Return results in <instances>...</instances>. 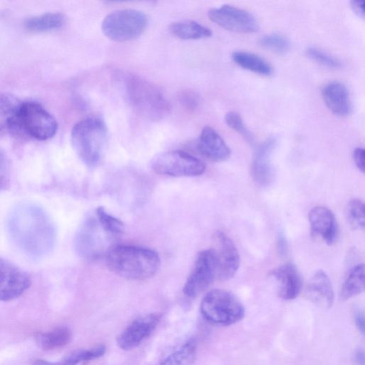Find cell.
Listing matches in <instances>:
<instances>
[{
	"label": "cell",
	"mask_w": 365,
	"mask_h": 365,
	"mask_svg": "<svg viewBox=\"0 0 365 365\" xmlns=\"http://www.w3.org/2000/svg\"><path fill=\"white\" fill-rule=\"evenodd\" d=\"M6 227L11 240L23 252L41 257L53 248L56 232L43 208L31 202L16 205L8 215Z\"/></svg>",
	"instance_id": "6da1fadb"
},
{
	"label": "cell",
	"mask_w": 365,
	"mask_h": 365,
	"mask_svg": "<svg viewBox=\"0 0 365 365\" xmlns=\"http://www.w3.org/2000/svg\"><path fill=\"white\" fill-rule=\"evenodd\" d=\"M108 268L115 274L132 280L153 277L160 265V258L153 250L133 245H116L106 254Z\"/></svg>",
	"instance_id": "7a4b0ae2"
},
{
	"label": "cell",
	"mask_w": 365,
	"mask_h": 365,
	"mask_svg": "<svg viewBox=\"0 0 365 365\" xmlns=\"http://www.w3.org/2000/svg\"><path fill=\"white\" fill-rule=\"evenodd\" d=\"M123 81L128 103L141 116L158 120L169 113L170 103L155 85L133 74L127 75Z\"/></svg>",
	"instance_id": "3957f363"
},
{
	"label": "cell",
	"mask_w": 365,
	"mask_h": 365,
	"mask_svg": "<svg viewBox=\"0 0 365 365\" xmlns=\"http://www.w3.org/2000/svg\"><path fill=\"white\" fill-rule=\"evenodd\" d=\"M107 130L103 120L98 116L87 117L74 125L71 138L74 150L88 167H95L101 160Z\"/></svg>",
	"instance_id": "277c9868"
},
{
	"label": "cell",
	"mask_w": 365,
	"mask_h": 365,
	"mask_svg": "<svg viewBox=\"0 0 365 365\" xmlns=\"http://www.w3.org/2000/svg\"><path fill=\"white\" fill-rule=\"evenodd\" d=\"M200 312L208 322L221 325H230L240 321L245 316V308L231 292L213 289L203 297Z\"/></svg>",
	"instance_id": "5b68a950"
},
{
	"label": "cell",
	"mask_w": 365,
	"mask_h": 365,
	"mask_svg": "<svg viewBox=\"0 0 365 365\" xmlns=\"http://www.w3.org/2000/svg\"><path fill=\"white\" fill-rule=\"evenodd\" d=\"M148 24V18L141 11L120 9L108 14L102 21L104 35L115 41H127L140 36Z\"/></svg>",
	"instance_id": "8992f818"
},
{
	"label": "cell",
	"mask_w": 365,
	"mask_h": 365,
	"mask_svg": "<svg viewBox=\"0 0 365 365\" xmlns=\"http://www.w3.org/2000/svg\"><path fill=\"white\" fill-rule=\"evenodd\" d=\"M17 129L35 139L45 140L56 135L58 123L42 106L29 101L21 104L17 117Z\"/></svg>",
	"instance_id": "52a82bcc"
},
{
	"label": "cell",
	"mask_w": 365,
	"mask_h": 365,
	"mask_svg": "<svg viewBox=\"0 0 365 365\" xmlns=\"http://www.w3.org/2000/svg\"><path fill=\"white\" fill-rule=\"evenodd\" d=\"M158 174L172 177H195L202 175L205 165L200 159L182 150H171L158 155L152 162Z\"/></svg>",
	"instance_id": "ba28073f"
},
{
	"label": "cell",
	"mask_w": 365,
	"mask_h": 365,
	"mask_svg": "<svg viewBox=\"0 0 365 365\" xmlns=\"http://www.w3.org/2000/svg\"><path fill=\"white\" fill-rule=\"evenodd\" d=\"M217 278V265L212 249L198 253L192 270L182 288L185 295L195 298L205 292Z\"/></svg>",
	"instance_id": "9c48e42d"
},
{
	"label": "cell",
	"mask_w": 365,
	"mask_h": 365,
	"mask_svg": "<svg viewBox=\"0 0 365 365\" xmlns=\"http://www.w3.org/2000/svg\"><path fill=\"white\" fill-rule=\"evenodd\" d=\"M109 235L102 228L96 218H87L75 235L74 247L77 254L86 259L98 257L108 246Z\"/></svg>",
	"instance_id": "30bf717a"
},
{
	"label": "cell",
	"mask_w": 365,
	"mask_h": 365,
	"mask_svg": "<svg viewBox=\"0 0 365 365\" xmlns=\"http://www.w3.org/2000/svg\"><path fill=\"white\" fill-rule=\"evenodd\" d=\"M207 15L211 21L232 31L252 33L259 29L258 21L252 13L235 6L223 4L212 8Z\"/></svg>",
	"instance_id": "8fae6325"
},
{
	"label": "cell",
	"mask_w": 365,
	"mask_h": 365,
	"mask_svg": "<svg viewBox=\"0 0 365 365\" xmlns=\"http://www.w3.org/2000/svg\"><path fill=\"white\" fill-rule=\"evenodd\" d=\"M31 284L29 274L0 257V301L14 300L26 291Z\"/></svg>",
	"instance_id": "7c38bea8"
},
{
	"label": "cell",
	"mask_w": 365,
	"mask_h": 365,
	"mask_svg": "<svg viewBox=\"0 0 365 365\" xmlns=\"http://www.w3.org/2000/svg\"><path fill=\"white\" fill-rule=\"evenodd\" d=\"M212 248L217 265V278L227 280L233 277L240 267V255L232 240L224 232L217 231L213 236Z\"/></svg>",
	"instance_id": "4fadbf2b"
},
{
	"label": "cell",
	"mask_w": 365,
	"mask_h": 365,
	"mask_svg": "<svg viewBox=\"0 0 365 365\" xmlns=\"http://www.w3.org/2000/svg\"><path fill=\"white\" fill-rule=\"evenodd\" d=\"M161 315L157 313L140 316L130 322L118 336V346L123 350L137 347L155 330Z\"/></svg>",
	"instance_id": "5bb4252c"
},
{
	"label": "cell",
	"mask_w": 365,
	"mask_h": 365,
	"mask_svg": "<svg viewBox=\"0 0 365 365\" xmlns=\"http://www.w3.org/2000/svg\"><path fill=\"white\" fill-rule=\"evenodd\" d=\"M275 145V138H267L257 148L254 154L251 174L255 183L261 187L269 186L274 180L271 155Z\"/></svg>",
	"instance_id": "9a60e30c"
},
{
	"label": "cell",
	"mask_w": 365,
	"mask_h": 365,
	"mask_svg": "<svg viewBox=\"0 0 365 365\" xmlns=\"http://www.w3.org/2000/svg\"><path fill=\"white\" fill-rule=\"evenodd\" d=\"M197 146L202 156L213 162L225 161L231 154L229 146L219 133L210 126L202 128Z\"/></svg>",
	"instance_id": "2e32d148"
},
{
	"label": "cell",
	"mask_w": 365,
	"mask_h": 365,
	"mask_svg": "<svg viewBox=\"0 0 365 365\" xmlns=\"http://www.w3.org/2000/svg\"><path fill=\"white\" fill-rule=\"evenodd\" d=\"M312 232L319 236L327 244L332 245L336 240L338 228L333 212L324 206L313 207L309 213Z\"/></svg>",
	"instance_id": "e0dca14e"
},
{
	"label": "cell",
	"mask_w": 365,
	"mask_h": 365,
	"mask_svg": "<svg viewBox=\"0 0 365 365\" xmlns=\"http://www.w3.org/2000/svg\"><path fill=\"white\" fill-rule=\"evenodd\" d=\"M270 275L275 279L279 296L285 300L295 299L302 288V280L296 267L287 263L272 270Z\"/></svg>",
	"instance_id": "ac0fdd59"
},
{
	"label": "cell",
	"mask_w": 365,
	"mask_h": 365,
	"mask_svg": "<svg viewBox=\"0 0 365 365\" xmlns=\"http://www.w3.org/2000/svg\"><path fill=\"white\" fill-rule=\"evenodd\" d=\"M308 298L315 304L330 308L334 302V292L329 277L324 270H317L310 278L307 287Z\"/></svg>",
	"instance_id": "d6986e66"
},
{
	"label": "cell",
	"mask_w": 365,
	"mask_h": 365,
	"mask_svg": "<svg viewBox=\"0 0 365 365\" xmlns=\"http://www.w3.org/2000/svg\"><path fill=\"white\" fill-rule=\"evenodd\" d=\"M322 98L329 109L336 115H346L351 110L349 91L341 82L334 81L322 90Z\"/></svg>",
	"instance_id": "ffe728a7"
},
{
	"label": "cell",
	"mask_w": 365,
	"mask_h": 365,
	"mask_svg": "<svg viewBox=\"0 0 365 365\" xmlns=\"http://www.w3.org/2000/svg\"><path fill=\"white\" fill-rule=\"evenodd\" d=\"M16 98L0 93V134L17 129V117L21 106Z\"/></svg>",
	"instance_id": "44dd1931"
},
{
	"label": "cell",
	"mask_w": 365,
	"mask_h": 365,
	"mask_svg": "<svg viewBox=\"0 0 365 365\" xmlns=\"http://www.w3.org/2000/svg\"><path fill=\"white\" fill-rule=\"evenodd\" d=\"M197 344L194 339H189L168 354L160 365H192L195 361Z\"/></svg>",
	"instance_id": "7402d4cb"
},
{
	"label": "cell",
	"mask_w": 365,
	"mask_h": 365,
	"mask_svg": "<svg viewBox=\"0 0 365 365\" xmlns=\"http://www.w3.org/2000/svg\"><path fill=\"white\" fill-rule=\"evenodd\" d=\"M232 60L242 68L262 75H270L273 68L271 64L262 56L244 51H236L232 53Z\"/></svg>",
	"instance_id": "603a6c76"
},
{
	"label": "cell",
	"mask_w": 365,
	"mask_h": 365,
	"mask_svg": "<svg viewBox=\"0 0 365 365\" xmlns=\"http://www.w3.org/2000/svg\"><path fill=\"white\" fill-rule=\"evenodd\" d=\"M106 347L98 345L89 349H78L68 354L58 361L50 362L37 359L33 365H77L78 364L101 357L105 354Z\"/></svg>",
	"instance_id": "cb8c5ba5"
},
{
	"label": "cell",
	"mask_w": 365,
	"mask_h": 365,
	"mask_svg": "<svg viewBox=\"0 0 365 365\" xmlns=\"http://www.w3.org/2000/svg\"><path fill=\"white\" fill-rule=\"evenodd\" d=\"M364 264H358L349 272L340 291V299L347 300L361 294L365 287Z\"/></svg>",
	"instance_id": "d4e9b609"
},
{
	"label": "cell",
	"mask_w": 365,
	"mask_h": 365,
	"mask_svg": "<svg viewBox=\"0 0 365 365\" xmlns=\"http://www.w3.org/2000/svg\"><path fill=\"white\" fill-rule=\"evenodd\" d=\"M65 22L66 17L63 14L48 12L27 19L25 26L31 31L45 32L60 29Z\"/></svg>",
	"instance_id": "484cf974"
},
{
	"label": "cell",
	"mask_w": 365,
	"mask_h": 365,
	"mask_svg": "<svg viewBox=\"0 0 365 365\" xmlns=\"http://www.w3.org/2000/svg\"><path fill=\"white\" fill-rule=\"evenodd\" d=\"M170 30L174 36L184 40L203 38L212 35V31L209 28L194 21L173 23L170 26Z\"/></svg>",
	"instance_id": "4316f807"
},
{
	"label": "cell",
	"mask_w": 365,
	"mask_h": 365,
	"mask_svg": "<svg viewBox=\"0 0 365 365\" xmlns=\"http://www.w3.org/2000/svg\"><path fill=\"white\" fill-rule=\"evenodd\" d=\"M72 337L70 329L58 327L47 332L38 333L36 336L37 345L43 350H51L68 344Z\"/></svg>",
	"instance_id": "83f0119b"
},
{
	"label": "cell",
	"mask_w": 365,
	"mask_h": 365,
	"mask_svg": "<svg viewBox=\"0 0 365 365\" xmlns=\"http://www.w3.org/2000/svg\"><path fill=\"white\" fill-rule=\"evenodd\" d=\"M96 219L102 228L110 235L123 233L124 225L121 220L113 217L102 207L96 210Z\"/></svg>",
	"instance_id": "f1b7e54d"
},
{
	"label": "cell",
	"mask_w": 365,
	"mask_h": 365,
	"mask_svg": "<svg viewBox=\"0 0 365 365\" xmlns=\"http://www.w3.org/2000/svg\"><path fill=\"white\" fill-rule=\"evenodd\" d=\"M347 219L355 229L364 230L365 225V206L359 199H352L346 208Z\"/></svg>",
	"instance_id": "f546056e"
},
{
	"label": "cell",
	"mask_w": 365,
	"mask_h": 365,
	"mask_svg": "<svg viewBox=\"0 0 365 365\" xmlns=\"http://www.w3.org/2000/svg\"><path fill=\"white\" fill-rule=\"evenodd\" d=\"M259 43L266 48L278 53H284L290 47L289 40L285 36L277 33L262 36L259 39Z\"/></svg>",
	"instance_id": "4dcf8cb0"
},
{
	"label": "cell",
	"mask_w": 365,
	"mask_h": 365,
	"mask_svg": "<svg viewBox=\"0 0 365 365\" xmlns=\"http://www.w3.org/2000/svg\"><path fill=\"white\" fill-rule=\"evenodd\" d=\"M305 53L309 58L327 67L339 68L341 65L339 59L319 48L308 46Z\"/></svg>",
	"instance_id": "1f68e13d"
},
{
	"label": "cell",
	"mask_w": 365,
	"mask_h": 365,
	"mask_svg": "<svg viewBox=\"0 0 365 365\" xmlns=\"http://www.w3.org/2000/svg\"><path fill=\"white\" fill-rule=\"evenodd\" d=\"M225 120L230 128L241 134L247 141H252V136L238 113L235 111L227 112L225 114Z\"/></svg>",
	"instance_id": "d6a6232c"
},
{
	"label": "cell",
	"mask_w": 365,
	"mask_h": 365,
	"mask_svg": "<svg viewBox=\"0 0 365 365\" xmlns=\"http://www.w3.org/2000/svg\"><path fill=\"white\" fill-rule=\"evenodd\" d=\"M10 182V164L7 157L0 150V191L5 190Z\"/></svg>",
	"instance_id": "836d02e7"
},
{
	"label": "cell",
	"mask_w": 365,
	"mask_h": 365,
	"mask_svg": "<svg viewBox=\"0 0 365 365\" xmlns=\"http://www.w3.org/2000/svg\"><path fill=\"white\" fill-rule=\"evenodd\" d=\"M180 101L181 104L187 110H192L195 109L200 101V98L198 95L192 91H185L183 92L180 97Z\"/></svg>",
	"instance_id": "e575fe53"
},
{
	"label": "cell",
	"mask_w": 365,
	"mask_h": 365,
	"mask_svg": "<svg viewBox=\"0 0 365 365\" xmlns=\"http://www.w3.org/2000/svg\"><path fill=\"white\" fill-rule=\"evenodd\" d=\"M353 158L356 167L364 173V150L361 147L356 148L353 153Z\"/></svg>",
	"instance_id": "d590c367"
},
{
	"label": "cell",
	"mask_w": 365,
	"mask_h": 365,
	"mask_svg": "<svg viewBox=\"0 0 365 365\" xmlns=\"http://www.w3.org/2000/svg\"><path fill=\"white\" fill-rule=\"evenodd\" d=\"M354 319L358 330L364 334L365 330V318L364 312L361 309L354 311Z\"/></svg>",
	"instance_id": "8d00e7d4"
},
{
	"label": "cell",
	"mask_w": 365,
	"mask_h": 365,
	"mask_svg": "<svg viewBox=\"0 0 365 365\" xmlns=\"http://www.w3.org/2000/svg\"><path fill=\"white\" fill-rule=\"evenodd\" d=\"M353 11L360 17L364 18V1L363 0H353L351 1Z\"/></svg>",
	"instance_id": "74e56055"
},
{
	"label": "cell",
	"mask_w": 365,
	"mask_h": 365,
	"mask_svg": "<svg viewBox=\"0 0 365 365\" xmlns=\"http://www.w3.org/2000/svg\"><path fill=\"white\" fill-rule=\"evenodd\" d=\"M277 242L279 251L283 255L287 249V242L284 235L282 232L279 233Z\"/></svg>",
	"instance_id": "f35d334b"
},
{
	"label": "cell",
	"mask_w": 365,
	"mask_h": 365,
	"mask_svg": "<svg viewBox=\"0 0 365 365\" xmlns=\"http://www.w3.org/2000/svg\"><path fill=\"white\" fill-rule=\"evenodd\" d=\"M354 360L358 365H364L365 358L364 352L361 349H358L354 354Z\"/></svg>",
	"instance_id": "ab89813d"
}]
</instances>
